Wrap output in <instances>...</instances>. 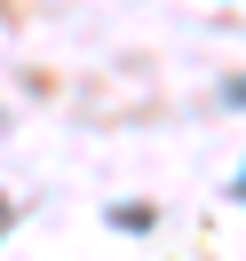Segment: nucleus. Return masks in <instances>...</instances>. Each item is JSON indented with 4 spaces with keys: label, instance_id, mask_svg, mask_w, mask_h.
<instances>
[{
    "label": "nucleus",
    "instance_id": "1",
    "mask_svg": "<svg viewBox=\"0 0 246 261\" xmlns=\"http://www.w3.org/2000/svg\"><path fill=\"white\" fill-rule=\"evenodd\" d=\"M230 103H246V80H230Z\"/></svg>",
    "mask_w": 246,
    "mask_h": 261
},
{
    "label": "nucleus",
    "instance_id": "2",
    "mask_svg": "<svg viewBox=\"0 0 246 261\" xmlns=\"http://www.w3.org/2000/svg\"><path fill=\"white\" fill-rule=\"evenodd\" d=\"M238 190H246V182H238Z\"/></svg>",
    "mask_w": 246,
    "mask_h": 261
}]
</instances>
